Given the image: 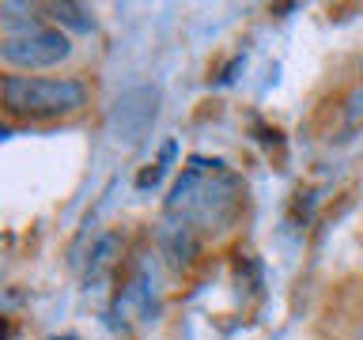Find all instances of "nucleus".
<instances>
[{
	"label": "nucleus",
	"instance_id": "nucleus-3",
	"mask_svg": "<svg viewBox=\"0 0 363 340\" xmlns=\"http://www.w3.org/2000/svg\"><path fill=\"white\" fill-rule=\"evenodd\" d=\"M0 57L11 72H38V68H53L72 57V42L65 30L45 27V23H19V27H4V42H0Z\"/></svg>",
	"mask_w": 363,
	"mask_h": 340
},
{
	"label": "nucleus",
	"instance_id": "nucleus-5",
	"mask_svg": "<svg viewBox=\"0 0 363 340\" xmlns=\"http://www.w3.org/2000/svg\"><path fill=\"white\" fill-rule=\"evenodd\" d=\"M50 11H53L57 23H68V27H76V30H91V27H95V19H91L87 8H79V4H50Z\"/></svg>",
	"mask_w": 363,
	"mask_h": 340
},
{
	"label": "nucleus",
	"instance_id": "nucleus-2",
	"mask_svg": "<svg viewBox=\"0 0 363 340\" xmlns=\"http://www.w3.org/2000/svg\"><path fill=\"white\" fill-rule=\"evenodd\" d=\"M4 106L16 118L27 121H57L72 118L87 106V84L76 76H23L8 72L4 84Z\"/></svg>",
	"mask_w": 363,
	"mask_h": 340
},
{
	"label": "nucleus",
	"instance_id": "nucleus-6",
	"mask_svg": "<svg viewBox=\"0 0 363 340\" xmlns=\"http://www.w3.org/2000/svg\"><path fill=\"white\" fill-rule=\"evenodd\" d=\"M53 340H76V336H53Z\"/></svg>",
	"mask_w": 363,
	"mask_h": 340
},
{
	"label": "nucleus",
	"instance_id": "nucleus-4",
	"mask_svg": "<svg viewBox=\"0 0 363 340\" xmlns=\"http://www.w3.org/2000/svg\"><path fill=\"white\" fill-rule=\"evenodd\" d=\"M159 118V91L155 87H133L113 102L110 113V132L121 144H136L152 132V125Z\"/></svg>",
	"mask_w": 363,
	"mask_h": 340
},
{
	"label": "nucleus",
	"instance_id": "nucleus-1",
	"mask_svg": "<svg viewBox=\"0 0 363 340\" xmlns=\"http://www.w3.org/2000/svg\"><path fill=\"white\" fill-rule=\"evenodd\" d=\"M242 212V181L220 159L193 155L170 186L167 215L178 220L182 231H223Z\"/></svg>",
	"mask_w": 363,
	"mask_h": 340
}]
</instances>
